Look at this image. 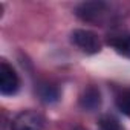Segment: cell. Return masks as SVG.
I'll use <instances>...</instances> for the list:
<instances>
[{
  "label": "cell",
  "mask_w": 130,
  "mask_h": 130,
  "mask_svg": "<svg viewBox=\"0 0 130 130\" xmlns=\"http://www.w3.org/2000/svg\"><path fill=\"white\" fill-rule=\"evenodd\" d=\"M80 106L87 112H95L101 106V93H100V90L95 86H89L83 92V95L80 98Z\"/></svg>",
  "instance_id": "cell-5"
},
{
  "label": "cell",
  "mask_w": 130,
  "mask_h": 130,
  "mask_svg": "<svg viewBox=\"0 0 130 130\" xmlns=\"http://www.w3.org/2000/svg\"><path fill=\"white\" fill-rule=\"evenodd\" d=\"M72 43L86 54H98L101 51V41L98 35L87 29H75L71 35Z\"/></svg>",
  "instance_id": "cell-3"
},
{
  "label": "cell",
  "mask_w": 130,
  "mask_h": 130,
  "mask_svg": "<svg viewBox=\"0 0 130 130\" xmlns=\"http://www.w3.org/2000/svg\"><path fill=\"white\" fill-rule=\"evenodd\" d=\"M109 6L104 2H84L77 6L75 14L83 20L89 23H103L107 17Z\"/></svg>",
  "instance_id": "cell-1"
},
{
  "label": "cell",
  "mask_w": 130,
  "mask_h": 130,
  "mask_svg": "<svg viewBox=\"0 0 130 130\" xmlns=\"http://www.w3.org/2000/svg\"><path fill=\"white\" fill-rule=\"evenodd\" d=\"M75 130H84V128H81V127H77V128H75Z\"/></svg>",
  "instance_id": "cell-10"
},
{
  "label": "cell",
  "mask_w": 130,
  "mask_h": 130,
  "mask_svg": "<svg viewBox=\"0 0 130 130\" xmlns=\"http://www.w3.org/2000/svg\"><path fill=\"white\" fill-rule=\"evenodd\" d=\"M115 103H116V107L121 113L130 116V87L119 90L116 98H115Z\"/></svg>",
  "instance_id": "cell-8"
},
{
  "label": "cell",
  "mask_w": 130,
  "mask_h": 130,
  "mask_svg": "<svg viewBox=\"0 0 130 130\" xmlns=\"http://www.w3.org/2000/svg\"><path fill=\"white\" fill-rule=\"evenodd\" d=\"M20 89V78L12 66L6 61L0 63V92L2 95H14Z\"/></svg>",
  "instance_id": "cell-4"
},
{
  "label": "cell",
  "mask_w": 130,
  "mask_h": 130,
  "mask_svg": "<svg viewBox=\"0 0 130 130\" xmlns=\"http://www.w3.org/2000/svg\"><path fill=\"white\" fill-rule=\"evenodd\" d=\"M38 95H40V100L46 104H54L58 101L60 98V92L55 86L52 84H41L38 87Z\"/></svg>",
  "instance_id": "cell-7"
},
{
  "label": "cell",
  "mask_w": 130,
  "mask_h": 130,
  "mask_svg": "<svg viewBox=\"0 0 130 130\" xmlns=\"http://www.w3.org/2000/svg\"><path fill=\"white\" fill-rule=\"evenodd\" d=\"M98 130H124V127L121 125V122L116 118L110 115H104L98 121Z\"/></svg>",
  "instance_id": "cell-9"
},
{
  "label": "cell",
  "mask_w": 130,
  "mask_h": 130,
  "mask_svg": "<svg viewBox=\"0 0 130 130\" xmlns=\"http://www.w3.org/2000/svg\"><path fill=\"white\" fill-rule=\"evenodd\" d=\"M46 121L41 113L35 110L20 112L11 122V130H44Z\"/></svg>",
  "instance_id": "cell-2"
},
{
  "label": "cell",
  "mask_w": 130,
  "mask_h": 130,
  "mask_svg": "<svg viewBox=\"0 0 130 130\" xmlns=\"http://www.w3.org/2000/svg\"><path fill=\"white\" fill-rule=\"evenodd\" d=\"M109 44L121 55L130 57V35H118L109 38Z\"/></svg>",
  "instance_id": "cell-6"
}]
</instances>
